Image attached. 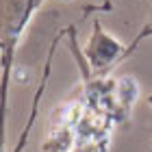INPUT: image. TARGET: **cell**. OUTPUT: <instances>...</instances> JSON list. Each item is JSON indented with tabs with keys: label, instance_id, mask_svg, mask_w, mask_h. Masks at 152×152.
Instances as JSON below:
<instances>
[{
	"label": "cell",
	"instance_id": "cell-1",
	"mask_svg": "<svg viewBox=\"0 0 152 152\" xmlns=\"http://www.w3.org/2000/svg\"><path fill=\"white\" fill-rule=\"evenodd\" d=\"M146 35H152V31H148V33H146Z\"/></svg>",
	"mask_w": 152,
	"mask_h": 152
}]
</instances>
